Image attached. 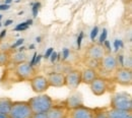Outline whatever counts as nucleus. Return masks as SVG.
I'll list each match as a JSON object with an SVG mask.
<instances>
[{
  "label": "nucleus",
  "mask_w": 132,
  "mask_h": 118,
  "mask_svg": "<svg viewBox=\"0 0 132 118\" xmlns=\"http://www.w3.org/2000/svg\"><path fill=\"white\" fill-rule=\"evenodd\" d=\"M30 107L33 111V113H41V112H48L50 108L54 105L53 99L49 95L44 94H38V96H35L30 98L29 100Z\"/></svg>",
  "instance_id": "nucleus-1"
},
{
  "label": "nucleus",
  "mask_w": 132,
  "mask_h": 118,
  "mask_svg": "<svg viewBox=\"0 0 132 118\" xmlns=\"http://www.w3.org/2000/svg\"><path fill=\"white\" fill-rule=\"evenodd\" d=\"M110 108L123 110V111H132V98L131 96L125 92L115 93L111 96Z\"/></svg>",
  "instance_id": "nucleus-2"
},
{
  "label": "nucleus",
  "mask_w": 132,
  "mask_h": 118,
  "mask_svg": "<svg viewBox=\"0 0 132 118\" xmlns=\"http://www.w3.org/2000/svg\"><path fill=\"white\" fill-rule=\"evenodd\" d=\"M33 114L28 101H12L10 111L8 113L10 118H32Z\"/></svg>",
  "instance_id": "nucleus-3"
},
{
  "label": "nucleus",
  "mask_w": 132,
  "mask_h": 118,
  "mask_svg": "<svg viewBox=\"0 0 132 118\" xmlns=\"http://www.w3.org/2000/svg\"><path fill=\"white\" fill-rule=\"evenodd\" d=\"M14 73L19 81H30L37 74V71L33 64H31L28 61H23L15 65Z\"/></svg>",
  "instance_id": "nucleus-4"
},
{
  "label": "nucleus",
  "mask_w": 132,
  "mask_h": 118,
  "mask_svg": "<svg viewBox=\"0 0 132 118\" xmlns=\"http://www.w3.org/2000/svg\"><path fill=\"white\" fill-rule=\"evenodd\" d=\"M68 118H96V110L81 104L68 110Z\"/></svg>",
  "instance_id": "nucleus-5"
},
{
  "label": "nucleus",
  "mask_w": 132,
  "mask_h": 118,
  "mask_svg": "<svg viewBox=\"0 0 132 118\" xmlns=\"http://www.w3.org/2000/svg\"><path fill=\"white\" fill-rule=\"evenodd\" d=\"M114 82L116 84L129 86L132 84V70L128 67H118L114 72Z\"/></svg>",
  "instance_id": "nucleus-6"
},
{
  "label": "nucleus",
  "mask_w": 132,
  "mask_h": 118,
  "mask_svg": "<svg viewBox=\"0 0 132 118\" xmlns=\"http://www.w3.org/2000/svg\"><path fill=\"white\" fill-rule=\"evenodd\" d=\"M29 82H30L33 92L36 94H44L49 90L50 88L47 76H45V75L36 74Z\"/></svg>",
  "instance_id": "nucleus-7"
},
{
  "label": "nucleus",
  "mask_w": 132,
  "mask_h": 118,
  "mask_svg": "<svg viewBox=\"0 0 132 118\" xmlns=\"http://www.w3.org/2000/svg\"><path fill=\"white\" fill-rule=\"evenodd\" d=\"M118 67V59L115 55L111 53H107L100 61L99 68L106 73H114Z\"/></svg>",
  "instance_id": "nucleus-8"
},
{
  "label": "nucleus",
  "mask_w": 132,
  "mask_h": 118,
  "mask_svg": "<svg viewBox=\"0 0 132 118\" xmlns=\"http://www.w3.org/2000/svg\"><path fill=\"white\" fill-rule=\"evenodd\" d=\"M88 85H89L90 92L95 96L101 97V96H104L108 92V90H109V81L106 80L105 77H102V76L99 75Z\"/></svg>",
  "instance_id": "nucleus-9"
},
{
  "label": "nucleus",
  "mask_w": 132,
  "mask_h": 118,
  "mask_svg": "<svg viewBox=\"0 0 132 118\" xmlns=\"http://www.w3.org/2000/svg\"><path fill=\"white\" fill-rule=\"evenodd\" d=\"M107 53H108V51L105 48L104 45L96 43V44H92L90 46L87 47V49L85 51V57H86V59H89V60L101 61V59Z\"/></svg>",
  "instance_id": "nucleus-10"
},
{
  "label": "nucleus",
  "mask_w": 132,
  "mask_h": 118,
  "mask_svg": "<svg viewBox=\"0 0 132 118\" xmlns=\"http://www.w3.org/2000/svg\"><path fill=\"white\" fill-rule=\"evenodd\" d=\"M81 84V70L72 69L65 74V86L70 90H76Z\"/></svg>",
  "instance_id": "nucleus-11"
},
{
  "label": "nucleus",
  "mask_w": 132,
  "mask_h": 118,
  "mask_svg": "<svg viewBox=\"0 0 132 118\" xmlns=\"http://www.w3.org/2000/svg\"><path fill=\"white\" fill-rule=\"evenodd\" d=\"M47 80L50 86L53 88H63L65 86V74L58 71L50 72L47 75Z\"/></svg>",
  "instance_id": "nucleus-12"
},
{
  "label": "nucleus",
  "mask_w": 132,
  "mask_h": 118,
  "mask_svg": "<svg viewBox=\"0 0 132 118\" xmlns=\"http://www.w3.org/2000/svg\"><path fill=\"white\" fill-rule=\"evenodd\" d=\"M47 115L48 118H68V108L65 105H53Z\"/></svg>",
  "instance_id": "nucleus-13"
},
{
  "label": "nucleus",
  "mask_w": 132,
  "mask_h": 118,
  "mask_svg": "<svg viewBox=\"0 0 132 118\" xmlns=\"http://www.w3.org/2000/svg\"><path fill=\"white\" fill-rule=\"evenodd\" d=\"M98 76H99V73L97 69L92 67H85L81 70V84H89Z\"/></svg>",
  "instance_id": "nucleus-14"
},
{
  "label": "nucleus",
  "mask_w": 132,
  "mask_h": 118,
  "mask_svg": "<svg viewBox=\"0 0 132 118\" xmlns=\"http://www.w3.org/2000/svg\"><path fill=\"white\" fill-rule=\"evenodd\" d=\"M107 118H132L131 112L110 108L107 110Z\"/></svg>",
  "instance_id": "nucleus-15"
},
{
  "label": "nucleus",
  "mask_w": 132,
  "mask_h": 118,
  "mask_svg": "<svg viewBox=\"0 0 132 118\" xmlns=\"http://www.w3.org/2000/svg\"><path fill=\"white\" fill-rule=\"evenodd\" d=\"M23 61H27V53L23 51H17L13 54H10V63H13L16 65L18 63H21Z\"/></svg>",
  "instance_id": "nucleus-16"
},
{
  "label": "nucleus",
  "mask_w": 132,
  "mask_h": 118,
  "mask_svg": "<svg viewBox=\"0 0 132 118\" xmlns=\"http://www.w3.org/2000/svg\"><path fill=\"white\" fill-rule=\"evenodd\" d=\"M12 105V100L7 97L0 98V113L8 114Z\"/></svg>",
  "instance_id": "nucleus-17"
},
{
  "label": "nucleus",
  "mask_w": 132,
  "mask_h": 118,
  "mask_svg": "<svg viewBox=\"0 0 132 118\" xmlns=\"http://www.w3.org/2000/svg\"><path fill=\"white\" fill-rule=\"evenodd\" d=\"M81 104H82V101H81L80 98L78 99V94L71 95L65 102V106L68 108V110L71 109V108H74V107H76L78 105H81Z\"/></svg>",
  "instance_id": "nucleus-18"
},
{
  "label": "nucleus",
  "mask_w": 132,
  "mask_h": 118,
  "mask_svg": "<svg viewBox=\"0 0 132 118\" xmlns=\"http://www.w3.org/2000/svg\"><path fill=\"white\" fill-rule=\"evenodd\" d=\"M10 63V53L6 51H0V67L6 66Z\"/></svg>",
  "instance_id": "nucleus-19"
},
{
  "label": "nucleus",
  "mask_w": 132,
  "mask_h": 118,
  "mask_svg": "<svg viewBox=\"0 0 132 118\" xmlns=\"http://www.w3.org/2000/svg\"><path fill=\"white\" fill-rule=\"evenodd\" d=\"M32 118H48L47 112H41V113H34Z\"/></svg>",
  "instance_id": "nucleus-20"
},
{
  "label": "nucleus",
  "mask_w": 132,
  "mask_h": 118,
  "mask_svg": "<svg viewBox=\"0 0 132 118\" xmlns=\"http://www.w3.org/2000/svg\"><path fill=\"white\" fill-rule=\"evenodd\" d=\"M0 118H10L8 114H5V113H0Z\"/></svg>",
  "instance_id": "nucleus-21"
}]
</instances>
